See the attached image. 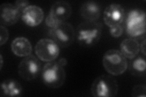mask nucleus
I'll use <instances>...</instances> for the list:
<instances>
[{"label":"nucleus","mask_w":146,"mask_h":97,"mask_svg":"<svg viewBox=\"0 0 146 97\" xmlns=\"http://www.w3.org/2000/svg\"><path fill=\"white\" fill-rule=\"evenodd\" d=\"M118 83L112 76L102 75L93 82L91 92L94 97H115L118 93Z\"/></svg>","instance_id":"nucleus-4"},{"label":"nucleus","mask_w":146,"mask_h":97,"mask_svg":"<svg viewBox=\"0 0 146 97\" xmlns=\"http://www.w3.org/2000/svg\"><path fill=\"white\" fill-rule=\"evenodd\" d=\"M0 60H1V65H0V69H2L3 66V58L2 56V54L0 55Z\"/></svg>","instance_id":"nucleus-25"},{"label":"nucleus","mask_w":146,"mask_h":97,"mask_svg":"<svg viewBox=\"0 0 146 97\" xmlns=\"http://www.w3.org/2000/svg\"><path fill=\"white\" fill-rule=\"evenodd\" d=\"M125 30L131 38H139L145 33V12L140 9H132L125 18Z\"/></svg>","instance_id":"nucleus-5"},{"label":"nucleus","mask_w":146,"mask_h":97,"mask_svg":"<svg viewBox=\"0 0 146 97\" xmlns=\"http://www.w3.org/2000/svg\"><path fill=\"white\" fill-rule=\"evenodd\" d=\"M22 92V86L17 80L7 79L1 82L0 93L2 96H20Z\"/></svg>","instance_id":"nucleus-15"},{"label":"nucleus","mask_w":146,"mask_h":97,"mask_svg":"<svg viewBox=\"0 0 146 97\" xmlns=\"http://www.w3.org/2000/svg\"><path fill=\"white\" fill-rule=\"evenodd\" d=\"M0 16L1 25L10 26L18 21L21 16V12L13 4L3 3L0 6Z\"/></svg>","instance_id":"nucleus-10"},{"label":"nucleus","mask_w":146,"mask_h":97,"mask_svg":"<svg viewBox=\"0 0 146 97\" xmlns=\"http://www.w3.org/2000/svg\"><path fill=\"white\" fill-rule=\"evenodd\" d=\"M102 64L105 70L113 76L123 74L128 67L126 58L120 50L116 49L108 50L104 53Z\"/></svg>","instance_id":"nucleus-3"},{"label":"nucleus","mask_w":146,"mask_h":97,"mask_svg":"<svg viewBox=\"0 0 146 97\" xmlns=\"http://www.w3.org/2000/svg\"><path fill=\"white\" fill-rule=\"evenodd\" d=\"M49 13L61 22H65L71 15L72 8L69 3L58 1L52 4Z\"/></svg>","instance_id":"nucleus-13"},{"label":"nucleus","mask_w":146,"mask_h":97,"mask_svg":"<svg viewBox=\"0 0 146 97\" xmlns=\"http://www.w3.org/2000/svg\"><path fill=\"white\" fill-rule=\"evenodd\" d=\"M62 22L60 21L57 20L56 18H55L54 16L49 13L48 15L46 18L45 23L48 27H49L50 29H54L56 28L57 26L61 24Z\"/></svg>","instance_id":"nucleus-19"},{"label":"nucleus","mask_w":146,"mask_h":97,"mask_svg":"<svg viewBox=\"0 0 146 97\" xmlns=\"http://www.w3.org/2000/svg\"><path fill=\"white\" fill-rule=\"evenodd\" d=\"M41 73L43 84L49 88L58 89L63 86L66 80L65 69L54 61L46 64Z\"/></svg>","instance_id":"nucleus-2"},{"label":"nucleus","mask_w":146,"mask_h":97,"mask_svg":"<svg viewBox=\"0 0 146 97\" xmlns=\"http://www.w3.org/2000/svg\"><path fill=\"white\" fill-rule=\"evenodd\" d=\"M12 52L20 57L29 56L33 51L30 41L25 37H17L12 41L11 44Z\"/></svg>","instance_id":"nucleus-14"},{"label":"nucleus","mask_w":146,"mask_h":97,"mask_svg":"<svg viewBox=\"0 0 146 97\" xmlns=\"http://www.w3.org/2000/svg\"><path fill=\"white\" fill-rule=\"evenodd\" d=\"M42 64L34 55H30L21 60L18 67V75L25 81L36 79L42 72Z\"/></svg>","instance_id":"nucleus-7"},{"label":"nucleus","mask_w":146,"mask_h":97,"mask_svg":"<svg viewBox=\"0 0 146 97\" xmlns=\"http://www.w3.org/2000/svg\"><path fill=\"white\" fill-rule=\"evenodd\" d=\"M35 52L37 57L43 61H54L59 55L58 45L51 39L40 40L35 46Z\"/></svg>","instance_id":"nucleus-8"},{"label":"nucleus","mask_w":146,"mask_h":97,"mask_svg":"<svg viewBox=\"0 0 146 97\" xmlns=\"http://www.w3.org/2000/svg\"><path fill=\"white\" fill-rule=\"evenodd\" d=\"M123 27L121 25H116L110 27V34L114 38H118L123 34Z\"/></svg>","instance_id":"nucleus-20"},{"label":"nucleus","mask_w":146,"mask_h":97,"mask_svg":"<svg viewBox=\"0 0 146 97\" xmlns=\"http://www.w3.org/2000/svg\"><path fill=\"white\" fill-rule=\"evenodd\" d=\"M29 4V1H27V0H18V1L15 2L14 5L22 13L23 11L26 7L30 6Z\"/></svg>","instance_id":"nucleus-22"},{"label":"nucleus","mask_w":146,"mask_h":97,"mask_svg":"<svg viewBox=\"0 0 146 97\" xmlns=\"http://www.w3.org/2000/svg\"><path fill=\"white\" fill-rule=\"evenodd\" d=\"M49 35L58 46L67 48L74 42L76 30L70 23L63 22L56 28L50 29Z\"/></svg>","instance_id":"nucleus-6"},{"label":"nucleus","mask_w":146,"mask_h":97,"mask_svg":"<svg viewBox=\"0 0 146 97\" xmlns=\"http://www.w3.org/2000/svg\"><path fill=\"white\" fill-rule=\"evenodd\" d=\"M139 51V44L135 38L125 39L120 44V52L125 58L130 59L136 57Z\"/></svg>","instance_id":"nucleus-16"},{"label":"nucleus","mask_w":146,"mask_h":97,"mask_svg":"<svg viewBox=\"0 0 146 97\" xmlns=\"http://www.w3.org/2000/svg\"><path fill=\"white\" fill-rule=\"evenodd\" d=\"M21 18L26 25L29 27H35L43 21L44 12L39 6L30 5L23 11Z\"/></svg>","instance_id":"nucleus-11"},{"label":"nucleus","mask_w":146,"mask_h":97,"mask_svg":"<svg viewBox=\"0 0 146 97\" xmlns=\"http://www.w3.org/2000/svg\"><path fill=\"white\" fill-rule=\"evenodd\" d=\"M9 32L5 26L1 25L0 26V46L5 44L9 38Z\"/></svg>","instance_id":"nucleus-21"},{"label":"nucleus","mask_w":146,"mask_h":97,"mask_svg":"<svg viewBox=\"0 0 146 97\" xmlns=\"http://www.w3.org/2000/svg\"><path fill=\"white\" fill-rule=\"evenodd\" d=\"M129 71L135 77H143L145 74L146 63L144 56L136 57L130 59Z\"/></svg>","instance_id":"nucleus-17"},{"label":"nucleus","mask_w":146,"mask_h":97,"mask_svg":"<svg viewBox=\"0 0 146 97\" xmlns=\"http://www.w3.org/2000/svg\"><path fill=\"white\" fill-rule=\"evenodd\" d=\"M125 18L124 9L121 4L113 3L105 9L103 14L104 21L109 27L121 25Z\"/></svg>","instance_id":"nucleus-9"},{"label":"nucleus","mask_w":146,"mask_h":97,"mask_svg":"<svg viewBox=\"0 0 146 97\" xmlns=\"http://www.w3.org/2000/svg\"><path fill=\"white\" fill-rule=\"evenodd\" d=\"M139 49L141 50V52H142L143 56L145 57L146 52H145V39H144V40L141 42V45H139Z\"/></svg>","instance_id":"nucleus-23"},{"label":"nucleus","mask_w":146,"mask_h":97,"mask_svg":"<svg viewBox=\"0 0 146 97\" xmlns=\"http://www.w3.org/2000/svg\"><path fill=\"white\" fill-rule=\"evenodd\" d=\"M58 63L60 64V66H62V67H65V66L67 65L68 62H67V60L66 58H61L60 59L58 60L57 61Z\"/></svg>","instance_id":"nucleus-24"},{"label":"nucleus","mask_w":146,"mask_h":97,"mask_svg":"<svg viewBox=\"0 0 146 97\" xmlns=\"http://www.w3.org/2000/svg\"><path fill=\"white\" fill-rule=\"evenodd\" d=\"M131 96L133 97H145L146 86L145 84L135 85L132 89Z\"/></svg>","instance_id":"nucleus-18"},{"label":"nucleus","mask_w":146,"mask_h":97,"mask_svg":"<svg viewBox=\"0 0 146 97\" xmlns=\"http://www.w3.org/2000/svg\"><path fill=\"white\" fill-rule=\"evenodd\" d=\"M101 7L93 1H88L82 4L80 9L81 16L86 21H96L100 16Z\"/></svg>","instance_id":"nucleus-12"},{"label":"nucleus","mask_w":146,"mask_h":97,"mask_svg":"<svg viewBox=\"0 0 146 97\" xmlns=\"http://www.w3.org/2000/svg\"><path fill=\"white\" fill-rule=\"evenodd\" d=\"M102 29V24L97 21H86L81 22L76 30L77 42L85 47L95 45L101 38Z\"/></svg>","instance_id":"nucleus-1"}]
</instances>
